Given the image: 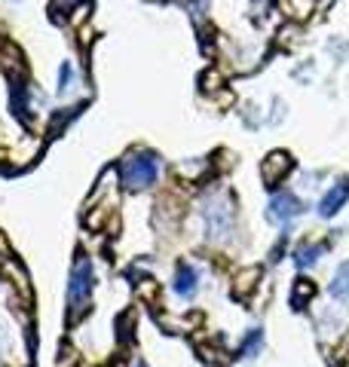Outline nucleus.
<instances>
[{
    "instance_id": "obj_10",
    "label": "nucleus",
    "mask_w": 349,
    "mask_h": 367,
    "mask_svg": "<svg viewBox=\"0 0 349 367\" xmlns=\"http://www.w3.org/2000/svg\"><path fill=\"white\" fill-rule=\"evenodd\" d=\"M307 297H312V282L297 279V288H294V306H300Z\"/></svg>"
},
{
    "instance_id": "obj_11",
    "label": "nucleus",
    "mask_w": 349,
    "mask_h": 367,
    "mask_svg": "<svg viewBox=\"0 0 349 367\" xmlns=\"http://www.w3.org/2000/svg\"><path fill=\"white\" fill-rule=\"evenodd\" d=\"M257 346H261V330H252V334H248V339H245V346H242V355L252 358Z\"/></svg>"
},
{
    "instance_id": "obj_12",
    "label": "nucleus",
    "mask_w": 349,
    "mask_h": 367,
    "mask_svg": "<svg viewBox=\"0 0 349 367\" xmlns=\"http://www.w3.org/2000/svg\"><path fill=\"white\" fill-rule=\"evenodd\" d=\"M257 275H261V272H257V270H248V272H242V275H239V291H248V288H252V279H257Z\"/></svg>"
},
{
    "instance_id": "obj_7",
    "label": "nucleus",
    "mask_w": 349,
    "mask_h": 367,
    "mask_svg": "<svg viewBox=\"0 0 349 367\" xmlns=\"http://www.w3.org/2000/svg\"><path fill=\"white\" fill-rule=\"evenodd\" d=\"M328 291L334 300H349V260H343L334 270V279H331Z\"/></svg>"
},
{
    "instance_id": "obj_1",
    "label": "nucleus",
    "mask_w": 349,
    "mask_h": 367,
    "mask_svg": "<svg viewBox=\"0 0 349 367\" xmlns=\"http://www.w3.org/2000/svg\"><path fill=\"white\" fill-rule=\"evenodd\" d=\"M160 178V160L150 150H135L129 153L119 165V181L126 190H147Z\"/></svg>"
},
{
    "instance_id": "obj_4",
    "label": "nucleus",
    "mask_w": 349,
    "mask_h": 367,
    "mask_svg": "<svg viewBox=\"0 0 349 367\" xmlns=\"http://www.w3.org/2000/svg\"><path fill=\"white\" fill-rule=\"evenodd\" d=\"M346 199H349V178H340L334 187H331L325 196H321V202H319V215H321V217H334L337 211L346 205Z\"/></svg>"
},
{
    "instance_id": "obj_8",
    "label": "nucleus",
    "mask_w": 349,
    "mask_h": 367,
    "mask_svg": "<svg viewBox=\"0 0 349 367\" xmlns=\"http://www.w3.org/2000/svg\"><path fill=\"white\" fill-rule=\"evenodd\" d=\"M325 254V245H300L297 251H294V263L300 266V270H309V266H316L319 263V257Z\"/></svg>"
},
{
    "instance_id": "obj_9",
    "label": "nucleus",
    "mask_w": 349,
    "mask_h": 367,
    "mask_svg": "<svg viewBox=\"0 0 349 367\" xmlns=\"http://www.w3.org/2000/svg\"><path fill=\"white\" fill-rule=\"evenodd\" d=\"M285 6H288V13L294 18H303L312 13V0H285Z\"/></svg>"
},
{
    "instance_id": "obj_3",
    "label": "nucleus",
    "mask_w": 349,
    "mask_h": 367,
    "mask_svg": "<svg viewBox=\"0 0 349 367\" xmlns=\"http://www.w3.org/2000/svg\"><path fill=\"white\" fill-rule=\"evenodd\" d=\"M303 211L300 199L294 196V193H276V196L270 199V208H266V217L273 220V224H288V220H294Z\"/></svg>"
},
{
    "instance_id": "obj_6",
    "label": "nucleus",
    "mask_w": 349,
    "mask_h": 367,
    "mask_svg": "<svg viewBox=\"0 0 349 367\" xmlns=\"http://www.w3.org/2000/svg\"><path fill=\"white\" fill-rule=\"evenodd\" d=\"M291 169V156L288 153H270V160H264L261 165V174H264V181L266 184H276L279 178H285Z\"/></svg>"
},
{
    "instance_id": "obj_2",
    "label": "nucleus",
    "mask_w": 349,
    "mask_h": 367,
    "mask_svg": "<svg viewBox=\"0 0 349 367\" xmlns=\"http://www.w3.org/2000/svg\"><path fill=\"white\" fill-rule=\"evenodd\" d=\"M92 297V260L89 257H77L71 270V282H68V306H71V321H77L89 306Z\"/></svg>"
},
{
    "instance_id": "obj_5",
    "label": "nucleus",
    "mask_w": 349,
    "mask_h": 367,
    "mask_svg": "<svg viewBox=\"0 0 349 367\" xmlns=\"http://www.w3.org/2000/svg\"><path fill=\"white\" fill-rule=\"evenodd\" d=\"M199 291V272L193 263H181L178 272H174V294H178L181 300H193Z\"/></svg>"
}]
</instances>
